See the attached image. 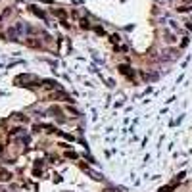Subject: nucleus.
<instances>
[{"label": "nucleus", "mask_w": 192, "mask_h": 192, "mask_svg": "<svg viewBox=\"0 0 192 192\" xmlns=\"http://www.w3.org/2000/svg\"><path fill=\"white\" fill-rule=\"evenodd\" d=\"M188 29H192V23H188Z\"/></svg>", "instance_id": "nucleus-2"}, {"label": "nucleus", "mask_w": 192, "mask_h": 192, "mask_svg": "<svg viewBox=\"0 0 192 192\" xmlns=\"http://www.w3.org/2000/svg\"><path fill=\"white\" fill-rule=\"evenodd\" d=\"M121 71H123V73H131V75H133V71H131L129 65H121Z\"/></svg>", "instance_id": "nucleus-1"}]
</instances>
